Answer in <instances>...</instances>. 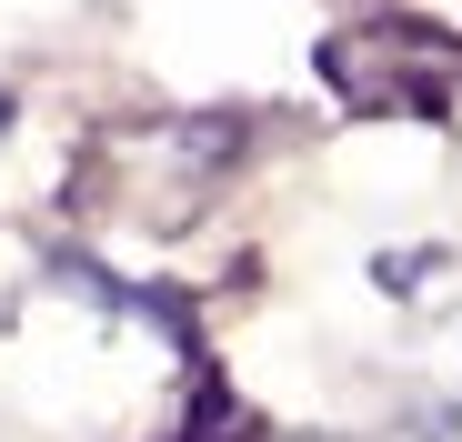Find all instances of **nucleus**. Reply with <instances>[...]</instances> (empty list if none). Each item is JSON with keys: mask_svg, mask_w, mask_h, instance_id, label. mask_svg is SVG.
I'll return each mask as SVG.
<instances>
[{"mask_svg": "<svg viewBox=\"0 0 462 442\" xmlns=\"http://www.w3.org/2000/svg\"><path fill=\"white\" fill-rule=\"evenodd\" d=\"M442 432H452V442H462V412H452V422H442Z\"/></svg>", "mask_w": 462, "mask_h": 442, "instance_id": "7ed1b4c3", "label": "nucleus"}, {"mask_svg": "<svg viewBox=\"0 0 462 442\" xmlns=\"http://www.w3.org/2000/svg\"><path fill=\"white\" fill-rule=\"evenodd\" d=\"M291 442H342V432H291Z\"/></svg>", "mask_w": 462, "mask_h": 442, "instance_id": "f03ea898", "label": "nucleus"}, {"mask_svg": "<svg viewBox=\"0 0 462 442\" xmlns=\"http://www.w3.org/2000/svg\"><path fill=\"white\" fill-rule=\"evenodd\" d=\"M322 81L362 111H432L442 81H462V51L412 41V21H362V31L322 41Z\"/></svg>", "mask_w": 462, "mask_h": 442, "instance_id": "f257e3e1", "label": "nucleus"}]
</instances>
